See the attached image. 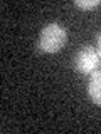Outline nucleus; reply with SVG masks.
<instances>
[{"label":"nucleus","mask_w":101,"mask_h":134,"mask_svg":"<svg viewBox=\"0 0 101 134\" xmlns=\"http://www.w3.org/2000/svg\"><path fill=\"white\" fill-rule=\"evenodd\" d=\"M76 5L78 7H81V8H94V7H98L99 5V0H88V2H83V0H76Z\"/></svg>","instance_id":"4"},{"label":"nucleus","mask_w":101,"mask_h":134,"mask_svg":"<svg viewBox=\"0 0 101 134\" xmlns=\"http://www.w3.org/2000/svg\"><path fill=\"white\" fill-rule=\"evenodd\" d=\"M96 39H98V49H96V50H98V54H99V57H101V34L96 37Z\"/></svg>","instance_id":"5"},{"label":"nucleus","mask_w":101,"mask_h":134,"mask_svg":"<svg viewBox=\"0 0 101 134\" xmlns=\"http://www.w3.org/2000/svg\"><path fill=\"white\" fill-rule=\"evenodd\" d=\"M99 60H101V57H99L98 50L94 47H91V45H84V47L78 50V54L74 57V67L83 74H93L98 69Z\"/></svg>","instance_id":"2"},{"label":"nucleus","mask_w":101,"mask_h":134,"mask_svg":"<svg viewBox=\"0 0 101 134\" xmlns=\"http://www.w3.org/2000/svg\"><path fill=\"white\" fill-rule=\"evenodd\" d=\"M66 30L61 24H47L41 32L39 50L44 54H56L66 44Z\"/></svg>","instance_id":"1"},{"label":"nucleus","mask_w":101,"mask_h":134,"mask_svg":"<svg viewBox=\"0 0 101 134\" xmlns=\"http://www.w3.org/2000/svg\"><path fill=\"white\" fill-rule=\"evenodd\" d=\"M88 94L98 106H101V70H94L89 77Z\"/></svg>","instance_id":"3"}]
</instances>
